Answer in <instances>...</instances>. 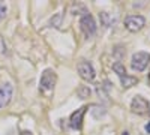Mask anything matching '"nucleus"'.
Listing matches in <instances>:
<instances>
[{
  "mask_svg": "<svg viewBox=\"0 0 150 135\" xmlns=\"http://www.w3.org/2000/svg\"><path fill=\"white\" fill-rule=\"evenodd\" d=\"M57 81V75L53 69H45L41 75V81H39V89L41 92H51L56 86Z\"/></svg>",
  "mask_w": 150,
  "mask_h": 135,
  "instance_id": "f257e3e1",
  "label": "nucleus"
},
{
  "mask_svg": "<svg viewBox=\"0 0 150 135\" xmlns=\"http://www.w3.org/2000/svg\"><path fill=\"white\" fill-rule=\"evenodd\" d=\"M150 63V54L146 53V51H138L132 56V60H131V68L134 71H138V72H143Z\"/></svg>",
  "mask_w": 150,
  "mask_h": 135,
  "instance_id": "f03ea898",
  "label": "nucleus"
},
{
  "mask_svg": "<svg viewBox=\"0 0 150 135\" xmlns=\"http://www.w3.org/2000/svg\"><path fill=\"white\" fill-rule=\"evenodd\" d=\"M80 29L83 32V35L86 36L87 39L92 38V36L96 33V23H95V18L90 15V14H84L80 20Z\"/></svg>",
  "mask_w": 150,
  "mask_h": 135,
  "instance_id": "7ed1b4c3",
  "label": "nucleus"
},
{
  "mask_svg": "<svg viewBox=\"0 0 150 135\" xmlns=\"http://www.w3.org/2000/svg\"><path fill=\"white\" fill-rule=\"evenodd\" d=\"M146 24V18L143 15H128L125 18V26L131 32H138L144 27Z\"/></svg>",
  "mask_w": 150,
  "mask_h": 135,
  "instance_id": "20e7f679",
  "label": "nucleus"
},
{
  "mask_svg": "<svg viewBox=\"0 0 150 135\" xmlns=\"http://www.w3.org/2000/svg\"><path fill=\"white\" fill-rule=\"evenodd\" d=\"M131 110L135 114L143 116V114H147L150 111V107H149V102L143 96H135L132 99V104H131Z\"/></svg>",
  "mask_w": 150,
  "mask_h": 135,
  "instance_id": "39448f33",
  "label": "nucleus"
},
{
  "mask_svg": "<svg viewBox=\"0 0 150 135\" xmlns=\"http://www.w3.org/2000/svg\"><path fill=\"white\" fill-rule=\"evenodd\" d=\"M78 74L84 81H93L95 77H96L95 68L92 66L90 62H87V60H84V62H81L78 65Z\"/></svg>",
  "mask_w": 150,
  "mask_h": 135,
  "instance_id": "423d86ee",
  "label": "nucleus"
},
{
  "mask_svg": "<svg viewBox=\"0 0 150 135\" xmlns=\"http://www.w3.org/2000/svg\"><path fill=\"white\" fill-rule=\"evenodd\" d=\"M86 111H87V107H81V108H78L75 113H72V116H71V119H69V125H71L72 129L80 131V129L83 128V117H84Z\"/></svg>",
  "mask_w": 150,
  "mask_h": 135,
  "instance_id": "0eeeda50",
  "label": "nucleus"
},
{
  "mask_svg": "<svg viewBox=\"0 0 150 135\" xmlns=\"http://www.w3.org/2000/svg\"><path fill=\"white\" fill-rule=\"evenodd\" d=\"M12 99V86L9 83L0 84V108H5Z\"/></svg>",
  "mask_w": 150,
  "mask_h": 135,
  "instance_id": "6e6552de",
  "label": "nucleus"
},
{
  "mask_svg": "<svg viewBox=\"0 0 150 135\" xmlns=\"http://www.w3.org/2000/svg\"><path fill=\"white\" fill-rule=\"evenodd\" d=\"M120 83H122V86H123L125 89H129V87H132V86H135L137 83H138V78H135V77H129L128 74H126V75L120 77Z\"/></svg>",
  "mask_w": 150,
  "mask_h": 135,
  "instance_id": "1a4fd4ad",
  "label": "nucleus"
},
{
  "mask_svg": "<svg viewBox=\"0 0 150 135\" xmlns=\"http://www.w3.org/2000/svg\"><path fill=\"white\" fill-rule=\"evenodd\" d=\"M112 69H114V72L119 75V78L123 77V75H126V69H125V66H123L120 62H117V63L112 65Z\"/></svg>",
  "mask_w": 150,
  "mask_h": 135,
  "instance_id": "9d476101",
  "label": "nucleus"
},
{
  "mask_svg": "<svg viewBox=\"0 0 150 135\" xmlns=\"http://www.w3.org/2000/svg\"><path fill=\"white\" fill-rule=\"evenodd\" d=\"M92 113L96 119H101L104 114H105V110L102 107H99V105H93V110H92Z\"/></svg>",
  "mask_w": 150,
  "mask_h": 135,
  "instance_id": "9b49d317",
  "label": "nucleus"
},
{
  "mask_svg": "<svg viewBox=\"0 0 150 135\" xmlns=\"http://www.w3.org/2000/svg\"><path fill=\"white\" fill-rule=\"evenodd\" d=\"M78 95L84 99V98H87V96L90 95V89H89V87H83V89H80V90H78Z\"/></svg>",
  "mask_w": 150,
  "mask_h": 135,
  "instance_id": "f8f14e48",
  "label": "nucleus"
},
{
  "mask_svg": "<svg viewBox=\"0 0 150 135\" xmlns=\"http://www.w3.org/2000/svg\"><path fill=\"white\" fill-rule=\"evenodd\" d=\"M6 11H8V9H6V6H5L2 2H0V21H2V20L6 17Z\"/></svg>",
  "mask_w": 150,
  "mask_h": 135,
  "instance_id": "ddd939ff",
  "label": "nucleus"
},
{
  "mask_svg": "<svg viewBox=\"0 0 150 135\" xmlns=\"http://www.w3.org/2000/svg\"><path fill=\"white\" fill-rule=\"evenodd\" d=\"M0 53H2V54L6 53V44H5V41H3L2 36H0Z\"/></svg>",
  "mask_w": 150,
  "mask_h": 135,
  "instance_id": "4468645a",
  "label": "nucleus"
},
{
  "mask_svg": "<svg viewBox=\"0 0 150 135\" xmlns=\"http://www.w3.org/2000/svg\"><path fill=\"white\" fill-rule=\"evenodd\" d=\"M146 132H147V134H150V122L146 125Z\"/></svg>",
  "mask_w": 150,
  "mask_h": 135,
  "instance_id": "2eb2a0df",
  "label": "nucleus"
},
{
  "mask_svg": "<svg viewBox=\"0 0 150 135\" xmlns=\"http://www.w3.org/2000/svg\"><path fill=\"white\" fill-rule=\"evenodd\" d=\"M21 135H33V134H32V132H29V131H23V132H21Z\"/></svg>",
  "mask_w": 150,
  "mask_h": 135,
  "instance_id": "dca6fc26",
  "label": "nucleus"
},
{
  "mask_svg": "<svg viewBox=\"0 0 150 135\" xmlns=\"http://www.w3.org/2000/svg\"><path fill=\"white\" fill-rule=\"evenodd\" d=\"M122 135H129V132H128V131H125V132H123Z\"/></svg>",
  "mask_w": 150,
  "mask_h": 135,
  "instance_id": "f3484780",
  "label": "nucleus"
},
{
  "mask_svg": "<svg viewBox=\"0 0 150 135\" xmlns=\"http://www.w3.org/2000/svg\"><path fill=\"white\" fill-rule=\"evenodd\" d=\"M149 78H150V77H149Z\"/></svg>",
  "mask_w": 150,
  "mask_h": 135,
  "instance_id": "a211bd4d",
  "label": "nucleus"
}]
</instances>
